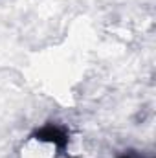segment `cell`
I'll list each match as a JSON object with an SVG mask.
<instances>
[{"label":"cell","mask_w":156,"mask_h":158,"mask_svg":"<svg viewBox=\"0 0 156 158\" xmlns=\"http://www.w3.org/2000/svg\"><path fill=\"white\" fill-rule=\"evenodd\" d=\"M33 138L39 140V142L51 143L53 147H57L61 151L66 149V145H68V134L57 125H44V127H40L39 131H35Z\"/></svg>","instance_id":"6da1fadb"},{"label":"cell","mask_w":156,"mask_h":158,"mask_svg":"<svg viewBox=\"0 0 156 158\" xmlns=\"http://www.w3.org/2000/svg\"><path fill=\"white\" fill-rule=\"evenodd\" d=\"M123 158H129V156H123Z\"/></svg>","instance_id":"7a4b0ae2"}]
</instances>
